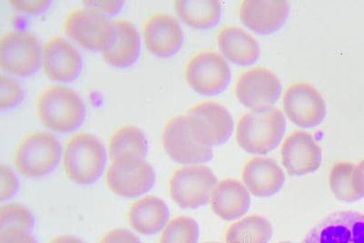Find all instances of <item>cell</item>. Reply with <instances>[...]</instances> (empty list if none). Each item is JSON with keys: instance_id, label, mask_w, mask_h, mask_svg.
I'll use <instances>...</instances> for the list:
<instances>
[{"instance_id": "obj_1", "label": "cell", "mask_w": 364, "mask_h": 243, "mask_svg": "<svg viewBox=\"0 0 364 243\" xmlns=\"http://www.w3.org/2000/svg\"><path fill=\"white\" fill-rule=\"evenodd\" d=\"M36 112L42 125L56 134H70L83 124L86 107L71 87H46L36 100Z\"/></svg>"}, {"instance_id": "obj_2", "label": "cell", "mask_w": 364, "mask_h": 243, "mask_svg": "<svg viewBox=\"0 0 364 243\" xmlns=\"http://www.w3.org/2000/svg\"><path fill=\"white\" fill-rule=\"evenodd\" d=\"M61 161L71 183L90 186L99 180L105 171L107 151L96 136L80 132L68 139Z\"/></svg>"}, {"instance_id": "obj_3", "label": "cell", "mask_w": 364, "mask_h": 243, "mask_svg": "<svg viewBox=\"0 0 364 243\" xmlns=\"http://www.w3.org/2000/svg\"><path fill=\"white\" fill-rule=\"evenodd\" d=\"M286 119L281 110L263 108L240 117L236 139L243 151L253 155H265L275 150L284 138Z\"/></svg>"}, {"instance_id": "obj_4", "label": "cell", "mask_w": 364, "mask_h": 243, "mask_svg": "<svg viewBox=\"0 0 364 243\" xmlns=\"http://www.w3.org/2000/svg\"><path fill=\"white\" fill-rule=\"evenodd\" d=\"M63 148L56 136L35 131L26 136L15 148L14 165L23 176L36 179L50 174L63 160Z\"/></svg>"}, {"instance_id": "obj_5", "label": "cell", "mask_w": 364, "mask_h": 243, "mask_svg": "<svg viewBox=\"0 0 364 243\" xmlns=\"http://www.w3.org/2000/svg\"><path fill=\"white\" fill-rule=\"evenodd\" d=\"M41 51L33 33L9 29L0 38V68L15 79L31 77L41 67Z\"/></svg>"}, {"instance_id": "obj_6", "label": "cell", "mask_w": 364, "mask_h": 243, "mask_svg": "<svg viewBox=\"0 0 364 243\" xmlns=\"http://www.w3.org/2000/svg\"><path fill=\"white\" fill-rule=\"evenodd\" d=\"M218 179L209 167L191 165L177 168L168 180L172 202L181 209L195 210L210 202Z\"/></svg>"}, {"instance_id": "obj_7", "label": "cell", "mask_w": 364, "mask_h": 243, "mask_svg": "<svg viewBox=\"0 0 364 243\" xmlns=\"http://www.w3.org/2000/svg\"><path fill=\"white\" fill-rule=\"evenodd\" d=\"M63 31L80 47L102 53L114 38L113 21L99 11L83 6L65 17Z\"/></svg>"}, {"instance_id": "obj_8", "label": "cell", "mask_w": 364, "mask_h": 243, "mask_svg": "<svg viewBox=\"0 0 364 243\" xmlns=\"http://www.w3.org/2000/svg\"><path fill=\"white\" fill-rule=\"evenodd\" d=\"M191 134L199 144L215 147L225 144L232 136V115L220 103L204 102L191 107L186 114Z\"/></svg>"}, {"instance_id": "obj_9", "label": "cell", "mask_w": 364, "mask_h": 243, "mask_svg": "<svg viewBox=\"0 0 364 243\" xmlns=\"http://www.w3.org/2000/svg\"><path fill=\"white\" fill-rule=\"evenodd\" d=\"M185 79L193 92L213 97L223 93L232 80L229 64L214 51H200L188 58L184 69Z\"/></svg>"}, {"instance_id": "obj_10", "label": "cell", "mask_w": 364, "mask_h": 243, "mask_svg": "<svg viewBox=\"0 0 364 243\" xmlns=\"http://www.w3.org/2000/svg\"><path fill=\"white\" fill-rule=\"evenodd\" d=\"M107 186L115 195L125 199L141 198L154 187V167L145 160L110 161L106 168Z\"/></svg>"}, {"instance_id": "obj_11", "label": "cell", "mask_w": 364, "mask_h": 243, "mask_svg": "<svg viewBox=\"0 0 364 243\" xmlns=\"http://www.w3.org/2000/svg\"><path fill=\"white\" fill-rule=\"evenodd\" d=\"M161 144L168 158L178 164L200 165L213 160L211 148L199 144L191 134L186 115H178L166 123Z\"/></svg>"}, {"instance_id": "obj_12", "label": "cell", "mask_w": 364, "mask_h": 243, "mask_svg": "<svg viewBox=\"0 0 364 243\" xmlns=\"http://www.w3.org/2000/svg\"><path fill=\"white\" fill-rule=\"evenodd\" d=\"M82 67L80 50L61 36H53L42 45L41 69L52 81L73 82L80 75Z\"/></svg>"}, {"instance_id": "obj_13", "label": "cell", "mask_w": 364, "mask_h": 243, "mask_svg": "<svg viewBox=\"0 0 364 243\" xmlns=\"http://www.w3.org/2000/svg\"><path fill=\"white\" fill-rule=\"evenodd\" d=\"M235 93L240 104L246 108H269L281 97L282 84L271 70L255 67L240 74L236 81Z\"/></svg>"}, {"instance_id": "obj_14", "label": "cell", "mask_w": 364, "mask_h": 243, "mask_svg": "<svg viewBox=\"0 0 364 243\" xmlns=\"http://www.w3.org/2000/svg\"><path fill=\"white\" fill-rule=\"evenodd\" d=\"M286 116L298 127L311 129L323 122L326 103L314 87L306 82L291 84L284 95Z\"/></svg>"}, {"instance_id": "obj_15", "label": "cell", "mask_w": 364, "mask_h": 243, "mask_svg": "<svg viewBox=\"0 0 364 243\" xmlns=\"http://www.w3.org/2000/svg\"><path fill=\"white\" fill-rule=\"evenodd\" d=\"M301 243H364V215L353 210L331 213Z\"/></svg>"}, {"instance_id": "obj_16", "label": "cell", "mask_w": 364, "mask_h": 243, "mask_svg": "<svg viewBox=\"0 0 364 243\" xmlns=\"http://www.w3.org/2000/svg\"><path fill=\"white\" fill-rule=\"evenodd\" d=\"M142 38L149 53L157 58H171L183 45V29L173 16L156 13L143 24Z\"/></svg>"}, {"instance_id": "obj_17", "label": "cell", "mask_w": 364, "mask_h": 243, "mask_svg": "<svg viewBox=\"0 0 364 243\" xmlns=\"http://www.w3.org/2000/svg\"><path fill=\"white\" fill-rule=\"evenodd\" d=\"M281 155L282 165L290 176L315 173L323 161V151L313 136L299 129L285 139Z\"/></svg>"}, {"instance_id": "obj_18", "label": "cell", "mask_w": 364, "mask_h": 243, "mask_svg": "<svg viewBox=\"0 0 364 243\" xmlns=\"http://www.w3.org/2000/svg\"><path fill=\"white\" fill-rule=\"evenodd\" d=\"M289 15L290 6L285 0H245L239 11L242 23L262 36L279 31Z\"/></svg>"}, {"instance_id": "obj_19", "label": "cell", "mask_w": 364, "mask_h": 243, "mask_svg": "<svg viewBox=\"0 0 364 243\" xmlns=\"http://www.w3.org/2000/svg\"><path fill=\"white\" fill-rule=\"evenodd\" d=\"M242 181L252 195L267 198L275 195L285 183V174L272 158L255 157L247 162L242 171Z\"/></svg>"}, {"instance_id": "obj_20", "label": "cell", "mask_w": 364, "mask_h": 243, "mask_svg": "<svg viewBox=\"0 0 364 243\" xmlns=\"http://www.w3.org/2000/svg\"><path fill=\"white\" fill-rule=\"evenodd\" d=\"M113 40L100 54L110 66L126 69L135 64L141 55V35L135 26L126 19H113Z\"/></svg>"}, {"instance_id": "obj_21", "label": "cell", "mask_w": 364, "mask_h": 243, "mask_svg": "<svg viewBox=\"0 0 364 243\" xmlns=\"http://www.w3.org/2000/svg\"><path fill=\"white\" fill-rule=\"evenodd\" d=\"M127 220L133 231L151 236L164 231L170 222V210L161 198L142 196L129 206Z\"/></svg>"}, {"instance_id": "obj_22", "label": "cell", "mask_w": 364, "mask_h": 243, "mask_svg": "<svg viewBox=\"0 0 364 243\" xmlns=\"http://www.w3.org/2000/svg\"><path fill=\"white\" fill-rule=\"evenodd\" d=\"M211 210L219 218L232 222L242 218L250 209V196L238 180L224 179L217 183L210 197Z\"/></svg>"}, {"instance_id": "obj_23", "label": "cell", "mask_w": 364, "mask_h": 243, "mask_svg": "<svg viewBox=\"0 0 364 243\" xmlns=\"http://www.w3.org/2000/svg\"><path fill=\"white\" fill-rule=\"evenodd\" d=\"M217 43L223 56L239 66L248 67L256 63L261 55L258 42L239 27L228 26L220 29Z\"/></svg>"}, {"instance_id": "obj_24", "label": "cell", "mask_w": 364, "mask_h": 243, "mask_svg": "<svg viewBox=\"0 0 364 243\" xmlns=\"http://www.w3.org/2000/svg\"><path fill=\"white\" fill-rule=\"evenodd\" d=\"M110 161L144 160L148 152V141L144 132L135 126L117 129L108 141Z\"/></svg>"}, {"instance_id": "obj_25", "label": "cell", "mask_w": 364, "mask_h": 243, "mask_svg": "<svg viewBox=\"0 0 364 243\" xmlns=\"http://www.w3.org/2000/svg\"><path fill=\"white\" fill-rule=\"evenodd\" d=\"M174 9L178 18L193 28H213L222 18V5L217 0H178Z\"/></svg>"}, {"instance_id": "obj_26", "label": "cell", "mask_w": 364, "mask_h": 243, "mask_svg": "<svg viewBox=\"0 0 364 243\" xmlns=\"http://www.w3.org/2000/svg\"><path fill=\"white\" fill-rule=\"evenodd\" d=\"M272 236V226L261 215H250L232 223L227 230V243H267Z\"/></svg>"}, {"instance_id": "obj_27", "label": "cell", "mask_w": 364, "mask_h": 243, "mask_svg": "<svg viewBox=\"0 0 364 243\" xmlns=\"http://www.w3.org/2000/svg\"><path fill=\"white\" fill-rule=\"evenodd\" d=\"M355 168V165L347 161L337 162L331 168L329 178L331 190L341 202H355L362 199L354 184Z\"/></svg>"}, {"instance_id": "obj_28", "label": "cell", "mask_w": 364, "mask_h": 243, "mask_svg": "<svg viewBox=\"0 0 364 243\" xmlns=\"http://www.w3.org/2000/svg\"><path fill=\"white\" fill-rule=\"evenodd\" d=\"M200 228L196 220L188 216L172 219L161 232L159 243H198Z\"/></svg>"}, {"instance_id": "obj_29", "label": "cell", "mask_w": 364, "mask_h": 243, "mask_svg": "<svg viewBox=\"0 0 364 243\" xmlns=\"http://www.w3.org/2000/svg\"><path fill=\"white\" fill-rule=\"evenodd\" d=\"M35 218L27 206L21 203H6L0 208V231L21 229L31 232Z\"/></svg>"}, {"instance_id": "obj_30", "label": "cell", "mask_w": 364, "mask_h": 243, "mask_svg": "<svg viewBox=\"0 0 364 243\" xmlns=\"http://www.w3.org/2000/svg\"><path fill=\"white\" fill-rule=\"evenodd\" d=\"M25 98V90L15 77L0 76V109L2 112L16 108Z\"/></svg>"}, {"instance_id": "obj_31", "label": "cell", "mask_w": 364, "mask_h": 243, "mask_svg": "<svg viewBox=\"0 0 364 243\" xmlns=\"http://www.w3.org/2000/svg\"><path fill=\"white\" fill-rule=\"evenodd\" d=\"M0 202H8L18 193L19 180L17 174L5 164L0 165Z\"/></svg>"}, {"instance_id": "obj_32", "label": "cell", "mask_w": 364, "mask_h": 243, "mask_svg": "<svg viewBox=\"0 0 364 243\" xmlns=\"http://www.w3.org/2000/svg\"><path fill=\"white\" fill-rule=\"evenodd\" d=\"M13 8L28 15H40L47 11L52 4L50 0H11Z\"/></svg>"}, {"instance_id": "obj_33", "label": "cell", "mask_w": 364, "mask_h": 243, "mask_svg": "<svg viewBox=\"0 0 364 243\" xmlns=\"http://www.w3.org/2000/svg\"><path fill=\"white\" fill-rule=\"evenodd\" d=\"M124 1H122V0H113V1H90V0H87V1H83V6H86V8L92 9L94 11H99L102 13L106 17L110 18L114 17V16L118 15L123 6H124Z\"/></svg>"}, {"instance_id": "obj_34", "label": "cell", "mask_w": 364, "mask_h": 243, "mask_svg": "<svg viewBox=\"0 0 364 243\" xmlns=\"http://www.w3.org/2000/svg\"><path fill=\"white\" fill-rule=\"evenodd\" d=\"M97 243H141V242L138 236L129 230L117 228L105 233Z\"/></svg>"}, {"instance_id": "obj_35", "label": "cell", "mask_w": 364, "mask_h": 243, "mask_svg": "<svg viewBox=\"0 0 364 243\" xmlns=\"http://www.w3.org/2000/svg\"><path fill=\"white\" fill-rule=\"evenodd\" d=\"M0 243H38L31 232L21 229L0 231Z\"/></svg>"}, {"instance_id": "obj_36", "label": "cell", "mask_w": 364, "mask_h": 243, "mask_svg": "<svg viewBox=\"0 0 364 243\" xmlns=\"http://www.w3.org/2000/svg\"><path fill=\"white\" fill-rule=\"evenodd\" d=\"M354 184H355L357 193L364 198V160L356 166L355 173H354Z\"/></svg>"}, {"instance_id": "obj_37", "label": "cell", "mask_w": 364, "mask_h": 243, "mask_svg": "<svg viewBox=\"0 0 364 243\" xmlns=\"http://www.w3.org/2000/svg\"><path fill=\"white\" fill-rule=\"evenodd\" d=\"M48 243H85L80 238L73 235H58L50 239Z\"/></svg>"}, {"instance_id": "obj_38", "label": "cell", "mask_w": 364, "mask_h": 243, "mask_svg": "<svg viewBox=\"0 0 364 243\" xmlns=\"http://www.w3.org/2000/svg\"><path fill=\"white\" fill-rule=\"evenodd\" d=\"M204 243H220V242H204Z\"/></svg>"}, {"instance_id": "obj_39", "label": "cell", "mask_w": 364, "mask_h": 243, "mask_svg": "<svg viewBox=\"0 0 364 243\" xmlns=\"http://www.w3.org/2000/svg\"><path fill=\"white\" fill-rule=\"evenodd\" d=\"M278 243H290V242H278Z\"/></svg>"}]
</instances>
